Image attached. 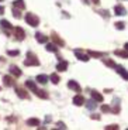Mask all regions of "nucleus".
<instances>
[{
    "mask_svg": "<svg viewBox=\"0 0 128 130\" xmlns=\"http://www.w3.org/2000/svg\"><path fill=\"white\" fill-rule=\"evenodd\" d=\"M24 65L26 67H38L39 59L35 57L34 52H27V59H24Z\"/></svg>",
    "mask_w": 128,
    "mask_h": 130,
    "instance_id": "nucleus-1",
    "label": "nucleus"
},
{
    "mask_svg": "<svg viewBox=\"0 0 128 130\" xmlns=\"http://www.w3.org/2000/svg\"><path fill=\"white\" fill-rule=\"evenodd\" d=\"M26 21H27V24H30L31 27H37L39 24V17L34 13H27L26 14Z\"/></svg>",
    "mask_w": 128,
    "mask_h": 130,
    "instance_id": "nucleus-2",
    "label": "nucleus"
},
{
    "mask_svg": "<svg viewBox=\"0 0 128 130\" xmlns=\"http://www.w3.org/2000/svg\"><path fill=\"white\" fill-rule=\"evenodd\" d=\"M14 36H16V38L18 40V41H23V40L26 38V31H24L21 27H16V28H14Z\"/></svg>",
    "mask_w": 128,
    "mask_h": 130,
    "instance_id": "nucleus-3",
    "label": "nucleus"
},
{
    "mask_svg": "<svg viewBox=\"0 0 128 130\" xmlns=\"http://www.w3.org/2000/svg\"><path fill=\"white\" fill-rule=\"evenodd\" d=\"M51 40L54 41V44H56L58 47H63L65 45V41L59 36H58L56 32H52V34H51Z\"/></svg>",
    "mask_w": 128,
    "mask_h": 130,
    "instance_id": "nucleus-4",
    "label": "nucleus"
},
{
    "mask_svg": "<svg viewBox=\"0 0 128 130\" xmlns=\"http://www.w3.org/2000/svg\"><path fill=\"white\" fill-rule=\"evenodd\" d=\"M68 88L72 89V91H75V92H77V93L82 92V88H80V85L77 84L76 81H69V82H68Z\"/></svg>",
    "mask_w": 128,
    "mask_h": 130,
    "instance_id": "nucleus-5",
    "label": "nucleus"
},
{
    "mask_svg": "<svg viewBox=\"0 0 128 130\" xmlns=\"http://www.w3.org/2000/svg\"><path fill=\"white\" fill-rule=\"evenodd\" d=\"M75 55H76V58L79 59V61H83V62H87V61L90 59L87 54H84V52L79 51V50H76V51H75Z\"/></svg>",
    "mask_w": 128,
    "mask_h": 130,
    "instance_id": "nucleus-6",
    "label": "nucleus"
},
{
    "mask_svg": "<svg viewBox=\"0 0 128 130\" xmlns=\"http://www.w3.org/2000/svg\"><path fill=\"white\" fill-rule=\"evenodd\" d=\"M16 93H17V96L21 98V99H30L28 92H27L26 89H23V88H16Z\"/></svg>",
    "mask_w": 128,
    "mask_h": 130,
    "instance_id": "nucleus-7",
    "label": "nucleus"
},
{
    "mask_svg": "<svg viewBox=\"0 0 128 130\" xmlns=\"http://www.w3.org/2000/svg\"><path fill=\"white\" fill-rule=\"evenodd\" d=\"M115 71L118 72V74L121 75L125 81H128V71H127V69H124V67H121V65H117V67H115Z\"/></svg>",
    "mask_w": 128,
    "mask_h": 130,
    "instance_id": "nucleus-8",
    "label": "nucleus"
},
{
    "mask_svg": "<svg viewBox=\"0 0 128 130\" xmlns=\"http://www.w3.org/2000/svg\"><path fill=\"white\" fill-rule=\"evenodd\" d=\"M10 74L13 75L14 78L21 76V71H20V68L17 67V65H10Z\"/></svg>",
    "mask_w": 128,
    "mask_h": 130,
    "instance_id": "nucleus-9",
    "label": "nucleus"
},
{
    "mask_svg": "<svg viewBox=\"0 0 128 130\" xmlns=\"http://www.w3.org/2000/svg\"><path fill=\"white\" fill-rule=\"evenodd\" d=\"M72 102H73L75 106H82V105H84V98L82 96L80 93H77L76 96L73 98V101H72Z\"/></svg>",
    "mask_w": 128,
    "mask_h": 130,
    "instance_id": "nucleus-10",
    "label": "nucleus"
},
{
    "mask_svg": "<svg viewBox=\"0 0 128 130\" xmlns=\"http://www.w3.org/2000/svg\"><path fill=\"white\" fill-rule=\"evenodd\" d=\"M114 11L117 16H125L127 14V9H125L124 6H121V4H117V6L114 7Z\"/></svg>",
    "mask_w": 128,
    "mask_h": 130,
    "instance_id": "nucleus-11",
    "label": "nucleus"
},
{
    "mask_svg": "<svg viewBox=\"0 0 128 130\" xmlns=\"http://www.w3.org/2000/svg\"><path fill=\"white\" fill-rule=\"evenodd\" d=\"M92 99L93 101H96V102H99V103H101V102L104 101L103 95L100 93V92H97V91H92Z\"/></svg>",
    "mask_w": 128,
    "mask_h": 130,
    "instance_id": "nucleus-12",
    "label": "nucleus"
},
{
    "mask_svg": "<svg viewBox=\"0 0 128 130\" xmlns=\"http://www.w3.org/2000/svg\"><path fill=\"white\" fill-rule=\"evenodd\" d=\"M3 82H4V85L6 86H14V78L13 76H9V75H4L3 76Z\"/></svg>",
    "mask_w": 128,
    "mask_h": 130,
    "instance_id": "nucleus-13",
    "label": "nucleus"
},
{
    "mask_svg": "<svg viewBox=\"0 0 128 130\" xmlns=\"http://www.w3.org/2000/svg\"><path fill=\"white\" fill-rule=\"evenodd\" d=\"M35 40L38 42H41V44H47V42H48V37L44 36V34H41V32H37L35 34Z\"/></svg>",
    "mask_w": 128,
    "mask_h": 130,
    "instance_id": "nucleus-14",
    "label": "nucleus"
},
{
    "mask_svg": "<svg viewBox=\"0 0 128 130\" xmlns=\"http://www.w3.org/2000/svg\"><path fill=\"white\" fill-rule=\"evenodd\" d=\"M13 7H16L18 10H24L26 9V3H24V0H16V2H13Z\"/></svg>",
    "mask_w": 128,
    "mask_h": 130,
    "instance_id": "nucleus-15",
    "label": "nucleus"
},
{
    "mask_svg": "<svg viewBox=\"0 0 128 130\" xmlns=\"http://www.w3.org/2000/svg\"><path fill=\"white\" fill-rule=\"evenodd\" d=\"M45 50L49 51V52H58V45H56V44H54V42H47Z\"/></svg>",
    "mask_w": 128,
    "mask_h": 130,
    "instance_id": "nucleus-16",
    "label": "nucleus"
},
{
    "mask_svg": "<svg viewBox=\"0 0 128 130\" xmlns=\"http://www.w3.org/2000/svg\"><path fill=\"white\" fill-rule=\"evenodd\" d=\"M56 69H58L59 72H65V71L68 69V62H66V61H62V59H61V62L56 65Z\"/></svg>",
    "mask_w": 128,
    "mask_h": 130,
    "instance_id": "nucleus-17",
    "label": "nucleus"
},
{
    "mask_svg": "<svg viewBox=\"0 0 128 130\" xmlns=\"http://www.w3.org/2000/svg\"><path fill=\"white\" fill-rule=\"evenodd\" d=\"M34 93H35L38 98H41V99H48V98H49V95L47 93V91H42V89H37Z\"/></svg>",
    "mask_w": 128,
    "mask_h": 130,
    "instance_id": "nucleus-18",
    "label": "nucleus"
},
{
    "mask_svg": "<svg viewBox=\"0 0 128 130\" xmlns=\"http://www.w3.org/2000/svg\"><path fill=\"white\" fill-rule=\"evenodd\" d=\"M114 55L121 57V58H128V51H127V50H115Z\"/></svg>",
    "mask_w": 128,
    "mask_h": 130,
    "instance_id": "nucleus-19",
    "label": "nucleus"
},
{
    "mask_svg": "<svg viewBox=\"0 0 128 130\" xmlns=\"http://www.w3.org/2000/svg\"><path fill=\"white\" fill-rule=\"evenodd\" d=\"M84 105H86V107L87 109H89V110H94V109H96V101H84Z\"/></svg>",
    "mask_w": 128,
    "mask_h": 130,
    "instance_id": "nucleus-20",
    "label": "nucleus"
},
{
    "mask_svg": "<svg viewBox=\"0 0 128 130\" xmlns=\"http://www.w3.org/2000/svg\"><path fill=\"white\" fill-rule=\"evenodd\" d=\"M27 124H28V126H32V127H37V126H39V120L35 119V117H31V119L27 120Z\"/></svg>",
    "mask_w": 128,
    "mask_h": 130,
    "instance_id": "nucleus-21",
    "label": "nucleus"
},
{
    "mask_svg": "<svg viewBox=\"0 0 128 130\" xmlns=\"http://www.w3.org/2000/svg\"><path fill=\"white\" fill-rule=\"evenodd\" d=\"M87 55L89 57H96V58H101V57H104L106 54H104V52H97V51H89Z\"/></svg>",
    "mask_w": 128,
    "mask_h": 130,
    "instance_id": "nucleus-22",
    "label": "nucleus"
},
{
    "mask_svg": "<svg viewBox=\"0 0 128 130\" xmlns=\"http://www.w3.org/2000/svg\"><path fill=\"white\" fill-rule=\"evenodd\" d=\"M48 76H47V75H38V76H37V82H39V84H42V85H45L47 84V82H48Z\"/></svg>",
    "mask_w": 128,
    "mask_h": 130,
    "instance_id": "nucleus-23",
    "label": "nucleus"
},
{
    "mask_svg": "<svg viewBox=\"0 0 128 130\" xmlns=\"http://www.w3.org/2000/svg\"><path fill=\"white\" fill-rule=\"evenodd\" d=\"M26 86L28 89H31L32 92H35L37 89H38V88H37V85H35V82H32V81H27L26 82Z\"/></svg>",
    "mask_w": 128,
    "mask_h": 130,
    "instance_id": "nucleus-24",
    "label": "nucleus"
},
{
    "mask_svg": "<svg viewBox=\"0 0 128 130\" xmlns=\"http://www.w3.org/2000/svg\"><path fill=\"white\" fill-rule=\"evenodd\" d=\"M59 81H61V79H59V75L58 74H51V82L54 85H58L59 84Z\"/></svg>",
    "mask_w": 128,
    "mask_h": 130,
    "instance_id": "nucleus-25",
    "label": "nucleus"
},
{
    "mask_svg": "<svg viewBox=\"0 0 128 130\" xmlns=\"http://www.w3.org/2000/svg\"><path fill=\"white\" fill-rule=\"evenodd\" d=\"M115 103H114V107H113V109H110V112H113V113L114 115H118L120 113V105L117 103V101H114Z\"/></svg>",
    "mask_w": 128,
    "mask_h": 130,
    "instance_id": "nucleus-26",
    "label": "nucleus"
},
{
    "mask_svg": "<svg viewBox=\"0 0 128 130\" xmlns=\"http://www.w3.org/2000/svg\"><path fill=\"white\" fill-rule=\"evenodd\" d=\"M97 13L100 14V16H103L104 17V19H107L109 20L110 19V14H109V10H99V11H97Z\"/></svg>",
    "mask_w": 128,
    "mask_h": 130,
    "instance_id": "nucleus-27",
    "label": "nucleus"
},
{
    "mask_svg": "<svg viewBox=\"0 0 128 130\" xmlns=\"http://www.w3.org/2000/svg\"><path fill=\"white\" fill-rule=\"evenodd\" d=\"M115 28L117 30H124L125 28V23L124 21H117V23H115Z\"/></svg>",
    "mask_w": 128,
    "mask_h": 130,
    "instance_id": "nucleus-28",
    "label": "nucleus"
},
{
    "mask_svg": "<svg viewBox=\"0 0 128 130\" xmlns=\"http://www.w3.org/2000/svg\"><path fill=\"white\" fill-rule=\"evenodd\" d=\"M104 64L111 67V68H115V67H117V64H115L114 61H111V59H104Z\"/></svg>",
    "mask_w": 128,
    "mask_h": 130,
    "instance_id": "nucleus-29",
    "label": "nucleus"
},
{
    "mask_svg": "<svg viewBox=\"0 0 128 130\" xmlns=\"http://www.w3.org/2000/svg\"><path fill=\"white\" fill-rule=\"evenodd\" d=\"M13 16L16 17L17 20H18V19H21V13H20V10H18V9H16V7L13 9Z\"/></svg>",
    "mask_w": 128,
    "mask_h": 130,
    "instance_id": "nucleus-30",
    "label": "nucleus"
},
{
    "mask_svg": "<svg viewBox=\"0 0 128 130\" xmlns=\"http://www.w3.org/2000/svg\"><path fill=\"white\" fill-rule=\"evenodd\" d=\"M0 24H2V27H4V28H11V24H10L7 20H2Z\"/></svg>",
    "mask_w": 128,
    "mask_h": 130,
    "instance_id": "nucleus-31",
    "label": "nucleus"
},
{
    "mask_svg": "<svg viewBox=\"0 0 128 130\" xmlns=\"http://www.w3.org/2000/svg\"><path fill=\"white\" fill-rule=\"evenodd\" d=\"M7 54H9L10 57H17L20 54V51L18 50H10V51H7Z\"/></svg>",
    "mask_w": 128,
    "mask_h": 130,
    "instance_id": "nucleus-32",
    "label": "nucleus"
},
{
    "mask_svg": "<svg viewBox=\"0 0 128 130\" xmlns=\"http://www.w3.org/2000/svg\"><path fill=\"white\" fill-rule=\"evenodd\" d=\"M118 124H110V126H106V130H118Z\"/></svg>",
    "mask_w": 128,
    "mask_h": 130,
    "instance_id": "nucleus-33",
    "label": "nucleus"
},
{
    "mask_svg": "<svg viewBox=\"0 0 128 130\" xmlns=\"http://www.w3.org/2000/svg\"><path fill=\"white\" fill-rule=\"evenodd\" d=\"M110 109H111V107L107 106V105H103V106H101V112H103V113H107V112H110Z\"/></svg>",
    "mask_w": 128,
    "mask_h": 130,
    "instance_id": "nucleus-34",
    "label": "nucleus"
},
{
    "mask_svg": "<svg viewBox=\"0 0 128 130\" xmlns=\"http://www.w3.org/2000/svg\"><path fill=\"white\" fill-rule=\"evenodd\" d=\"M56 126L59 127V129H66V126H65V123H62V122H58Z\"/></svg>",
    "mask_w": 128,
    "mask_h": 130,
    "instance_id": "nucleus-35",
    "label": "nucleus"
},
{
    "mask_svg": "<svg viewBox=\"0 0 128 130\" xmlns=\"http://www.w3.org/2000/svg\"><path fill=\"white\" fill-rule=\"evenodd\" d=\"M92 119H96V120H100V116H99V115H92Z\"/></svg>",
    "mask_w": 128,
    "mask_h": 130,
    "instance_id": "nucleus-36",
    "label": "nucleus"
},
{
    "mask_svg": "<svg viewBox=\"0 0 128 130\" xmlns=\"http://www.w3.org/2000/svg\"><path fill=\"white\" fill-rule=\"evenodd\" d=\"M3 13H4V7L0 6V14H3Z\"/></svg>",
    "mask_w": 128,
    "mask_h": 130,
    "instance_id": "nucleus-37",
    "label": "nucleus"
},
{
    "mask_svg": "<svg viewBox=\"0 0 128 130\" xmlns=\"http://www.w3.org/2000/svg\"><path fill=\"white\" fill-rule=\"evenodd\" d=\"M92 2H93L94 4H100V0H92Z\"/></svg>",
    "mask_w": 128,
    "mask_h": 130,
    "instance_id": "nucleus-38",
    "label": "nucleus"
},
{
    "mask_svg": "<svg viewBox=\"0 0 128 130\" xmlns=\"http://www.w3.org/2000/svg\"><path fill=\"white\" fill-rule=\"evenodd\" d=\"M82 2H83V3H84V4H89V3H90L89 0H82Z\"/></svg>",
    "mask_w": 128,
    "mask_h": 130,
    "instance_id": "nucleus-39",
    "label": "nucleus"
},
{
    "mask_svg": "<svg viewBox=\"0 0 128 130\" xmlns=\"http://www.w3.org/2000/svg\"><path fill=\"white\" fill-rule=\"evenodd\" d=\"M124 48H125V50H127V51H128V42H127V44H125V45H124Z\"/></svg>",
    "mask_w": 128,
    "mask_h": 130,
    "instance_id": "nucleus-40",
    "label": "nucleus"
},
{
    "mask_svg": "<svg viewBox=\"0 0 128 130\" xmlns=\"http://www.w3.org/2000/svg\"><path fill=\"white\" fill-rule=\"evenodd\" d=\"M0 2H3V0H0Z\"/></svg>",
    "mask_w": 128,
    "mask_h": 130,
    "instance_id": "nucleus-41",
    "label": "nucleus"
},
{
    "mask_svg": "<svg viewBox=\"0 0 128 130\" xmlns=\"http://www.w3.org/2000/svg\"><path fill=\"white\" fill-rule=\"evenodd\" d=\"M0 89H2V88H0Z\"/></svg>",
    "mask_w": 128,
    "mask_h": 130,
    "instance_id": "nucleus-42",
    "label": "nucleus"
}]
</instances>
